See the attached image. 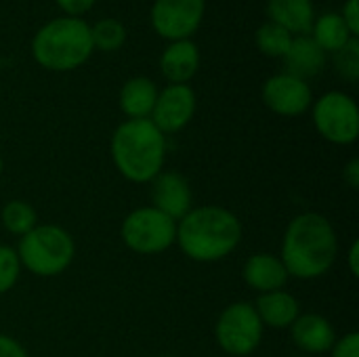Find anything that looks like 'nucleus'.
<instances>
[{
    "label": "nucleus",
    "mask_w": 359,
    "mask_h": 357,
    "mask_svg": "<svg viewBox=\"0 0 359 357\" xmlns=\"http://www.w3.org/2000/svg\"><path fill=\"white\" fill-rule=\"evenodd\" d=\"M337 252V231L324 215L303 213L288 223L282 240V263L288 276L316 280L330 271Z\"/></svg>",
    "instance_id": "f257e3e1"
},
{
    "label": "nucleus",
    "mask_w": 359,
    "mask_h": 357,
    "mask_svg": "<svg viewBox=\"0 0 359 357\" xmlns=\"http://www.w3.org/2000/svg\"><path fill=\"white\" fill-rule=\"evenodd\" d=\"M240 242L242 223L223 206L191 208L181 221H177V244L191 261H221L231 255Z\"/></svg>",
    "instance_id": "f03ea898"
},
{
    "label": "nucleus",
    "mask_w": 359,
    "mask_h": 357,
    "mask_svg": "<svg viewBox=\"0 0 359 357\" xmlns=\"http://www.w3.org/2000/svg\"><path fill=\"white\" fill-rule=\"evenodd\" d=\"M118 173L133 183H151L164 166L166 137L149 118L122 122L111 137Z\"/></svg>",
    "instance_id": "7ed1b4c3"
},
{
    "label": "nucleus",
    "mask_w": 359,
    "mask_h": 357,
    "mask_svg": "<svg viewBox=\"0 0 359 357\" xmlns=\"http://www.w3.org/2000/svg\"><path fill=\"white\" fill-rule=\"evenodd\" d=\"M90 27L78 17H59L48 21L32 40L34 59L53 72H69L88 61L93 53Z\"/></svg>",
    "instance_id": "20e7f679"
},
{
    "label": "nucleus",
    "mask_w": 359,
    "mask_h": 357,
    "mask_svg": "<svg viewBox=\"0 0 359 357\" xmlns=\"http://www.w3.org/2000/svg\"><path fill=\"white\" fill-rule=\"evenodd\" d=\"M76 255L74 238L57 225H36L21 236L17 257L21 267L40 278H53L63 274Z\"/></svg>",
    "instance_id": "39448f33"
},
{
    "label": "nucleus",
    "mask_w": 359,
    "mask_h": 357,
    "mask_svg": "<svg viewBox=\"0 0 359 357\" xmlns=\"http://www.w3.org/2000/svg\"><path fill=\"white\" fill-rule=\"evenodd\" d=\"M122 242L139 255H158L177 242V221L154 206L133 210L122 223Z\"/></svg>",
    "instance_id": "423d86ee"
},
{
    "label": "nucleus",
    "mask_w": 359,
    "mask_h": 357,
    "mask_svg": "<svg viewBox=\"0 0 359 357\" xmlns=\"http://www.w3.org/2000/svg\"><path fill=\"white\" fill-rule=\"evenodd\" d=\"M263 322L250 303H231L217 320L215 337L219 347L233 357L250 356L263 339Z\"/></svg>",
    "instance_id": "0eeeda50"
},
{
    "label": "nucleus",
    "mask_w": 359,
    "mask_h": 357,
    "mask_svg": "<svg viewBox=\"0 0 359 357\" xmlns=\"http://www.w3.org/2000/svg\"><path fill=\"white\" fill-rule=\"evenodd\" d=\"M313 122L318 133L334 145H351L359 137L358 103L339 90L326 93L313 105Z\"/></svg>",
    "instance_id": "6e6552de"
},
{
    "label": "nucleus",
    "mask_w": 359,
    "mask_h": 357,
    "mask_svg": "<svg viewBox=\"0 0 359 357\" xmlns=\"http://www.w3.org/2000/svg\"><path fill=\"white\" fill-rule=\"evenodd\" d=\"M204 0H156L151 6L154 29L168 40H187L202 23Z\"/></svg>",
    "instance_id": "1a4fd4ad"
},
{
    "label": "nucleus",
    "mask_w": 359,
    "mask_h": 357,
    "mask_svg": "<svg viewBox=\"0 0 359 357\" xmlns=\"http://www.w3.org/2000/svg\"><path fill=\"white\" fill-rule=\"evenodd\" d=\"M196 112V95L191 86L187 84H170L164 90L158 93L156 105L151 109V122L158 126V130L166 133H179L189 124Z\"/></svg>",
    "instance_id": "9d476101"
},
{
    "label": "nucleus",
    "mask_w": 359,
    "mask_h": 357,
    "mask_svg": "<svg viewBox=\"0 0 359 357\" xmlns=\"http://www.w3.org/2000/svg\"><path fill=\"white\" fill-rule=\"evenodd\" d=\"M311 88L307 80L294 78L290 74L273 76L263 86L265 105L280 116H301L311 105Z\"/></svg>",
    "instance_id": "9b49d317"
},
{
    "label": "nucleus",
    "mask_w": 359,
    "mask_h": 357,
    "mask_svg": "<svg viewBox=\"0 0 359 357\" xmlns=\"http://www.w3.org/2000/svg\"><path fill=\"white\" fill-rule=\"evenodd\" d=\"M151 200L154 208L172 221H181L191 210V187L181 173L162 170L151 181Z\"/></svg>",
    "instance_id": "f8f14e48"
},
{
    "label": "nucleus",
    "mask_w": 359,
    "mask_h": 357,
    "mask_svg": "<svg viewBox=\"0 0 359 357\" xmlns=\"http://www.w3.org/2000/svg\"><path fill=\"white\" fill-rule=\"evenodd\" d=\"M288 278L290 276H288L282 259H278L269 252H257L244 265V280L259 295L282 290L286 286Z\"/></svg>",
    "instance_id": "ddd939ff"
},
{
    "label": "nucleus",
    "mask_w": 359,
    "mask_h": 357,
    "mask_svg": "<svg viewBox=\"0 0 359 357\" xmlns=\"http://www.w3.org/2000/svg\"><path fill=\"white\" fill-rule=\"evenodd\" d=\"M292 328V341L299 349L305 353H326L332 349L337 341V332L332 324L318 314H307L299 316L294 320Z\"/></svg>",
    "instance_id": "4468645a"
},
{
    "label": "nucleus",
    "mask_w": 359,
    "mask_h": 357,
    "mask_svg": "<svg viewBox=\"0 0 359 357\" xmlns=\"http://www.w3.org/2000/svg\"><path fill=\"white\" fill-rule=\"evenodd\" d=\"M200 67V50L191 40H175L160 59V69L170 84H187Z\"/></svg>",
    "instance_id": "2eb2a0df"
},
{
    "label": "nucleus",
    "mask_w": 359,
    "mask_h": 357,
    "mask_svg": "<svg viewBox=\"0 0 359 357\" xmlns=\"http://www.w3.org/2000/svg\"><path fill=\"white\" fill-rule=\"evenodd\" d=\"M255 309H257L263 326H269V328H290L294 324V320L301 316L299 301L286 290H273V292L259 295Z\"/></svg>",
    "instance_id": "dca6fc26"
},
{
    "label": "nucleus",
    "mask_w": 359,
    "mask_h": 357,
    "mask_svg": "<svg viewBox=\"0 0 359 357\" xmlns=\"http://www.w3.org/2000/svg\"><path fill=\"white\" fill-rule=\"evenodd\" d=\"M284 59H286V69H288L286 74L305 80L322 72L326 63V53L316 44L313 38L299 36V38H292V44Z\"/></svg>",
    "instance_id": "f3484780"
},
{
    "label": "nucleus",
    "mask_w": 359,
    "mask_h": 357,
    "mask_svg": "<svg viewBox=\"0 0 359 357\" xmlns=\"http://www.w3.org/2000/svg\"><path fill=\"white\" fill-rule=\"evenodd\" d=\"M267 13L271 23L288 29L290 34H309L313 27L311 0H269Z\"/></svg>",
    "instance_id": "a211bd4d"
},
{
    "label": "nucleus",
    "mask_w": 359,
    "mask_h": 357,
    "mask_svg": "<svg viewBox=\"0 0 359 357\" xmlns=\"http://www.w3.org/2000/svg\"><path fill=\"white\" fill-rule=\"evenodd\" d=\"M156 99H158V88L145 76L130 78L120 90V107L130 120L149 118Z\"/></svg>",
    "instance_id": "6ab92c4d"
},
{
    "label": "nucleus",
    "mask_w": 359,
    "mask_h": 357,
    "mask_svg": "<svg viewBox=\"0 0 359 357\" xmlns=\"http://www.w3.org/2000/svg\"><path fill=\"white\" fill-rule=\"evenodd\" d=\"M311 29H313V40H316V44H318L324 53H326V50L337 53V50H341L351 38H355V36H351V32L347 29L343 17L337 15V13H326V15H322V17L313 23Z\"/></svg>",
    "instance_id": "aec40b11"
},
{
    "label": "nucleus",
    "mask_w": 359,
    "mask_h": 357,
    "mask_svg": "<svg viewBox=\"0 0 359 357\" xmlns=\"http://www.w3.org/2000/svg\"><path fill=\"white\" fill-rule=\"evenodd\" d=\"M0 221L8 234L25 236L27 231H32L38 225V215L32 204H27L23 200H11L4 204V208L0 213Z\"/></svg>",
    "instance_id": "412c9836"
},
{
    "label": "nucleus",
    "mask_w": 359,
    "mask_h": 357,
    "mask_svg": "<svg viewBox=\"0 0 359 357\" xmlns=\"http://www.w3.org/2000/svg\"><path fill=\"white\" fill-rule=\"evenodd\" d=\"M292 44V34L276 23H265L257 32V46L269 57H286Z\"/></svg>",
    "instance_id": "4be33fe9"
},
{
    "label": "nucleus",
    "mask_w": 359,
    "mask_h": 357,
    "mask_svg": "<svg viewBox=\"0 0 359 357\" xmlns=\"http://www.w3.org/2000/svg\"><path fill=\"white\" fill-rule=\"evenodd\" d=\"M90 38L99 50H118L126 40V29L118 19H101L90 27Z\"/></svg>",
    "instance_id": "5701e85b"
},
{
    "label": "nucleus",
    "mask_w": 359,
    "mask_h": 357,
    "mask_svg": "<svg viewBox=\"0 0 359 357\" xmlns=\"http://www.w3.org/2000/svg\"><path fill=\"white\" fill-rule=\"evenodd\" d=\"M21 274V261L17 257V250L11 246H0V295L8 292Z\"/></svg>",
    "instance_id": "b1692460"
},
{
    "label": "nucleus",
    "mask_w": 359,
    "mask_h": 357,
    "mask_svg": "<svg viewBox=\"0 0 359 357\" xmlns=\"http://www.w3.org/2000/svg\"><path fill=\"white\" fill-rule=\"evenodd\" d=\"M334 63H337V69L349 80V82H355L359 76V42L358 38H351L341 50H337V57H334Z\"/></svg>",
    "instance_id": "393cba45"
},
{
    "label": "nucleus",
    "mask_w": 359,
    "mask_h": 357,
    "mask_svg": "<svg viewBox=\"0 0 359 357\" xmlns=\"http://www.w3.org/2000/svg\"><path fill=\"white\" fill-rule=\"evenodd\" d=\"M330 351L332 357H359V335L349 332L343 339H337Z\"/></svg>",
    "instance_id": "a878e982"
},
{
    "label": "nucleus",
    "mask_w": 359,
    "mask_h": 357,
    "mask_svg": "<svg viewBox=\"0 0 359 357\" xmlns=\"http://www.w3.org/2000/svg\"><path fill=\"white\" fill-rule=\"evenodd\" d=\"M343 21L347 25V29L351 32V36H359V0H347L345 8H343Z\"/></svg>",
    "instance_id": "bb28decb"
},
{
    "label": "nucleus",
    "mask_w": 359,
    "mask_h": 357,
    "mask_svg": "<svg viewBox=\"0 0 359 357\" xmlns=\"http://www.w3.org/2000/svg\"><path fill=\"white\" fill-rule=\"evenodd\" d=\"M57 4L67 13V17H78L84 15L95 4V0H57Z\"/></svg>",
    "instance_id": "cd10ccee"
},
{
    "label": "nucleus",
    "mask_w": 359,
    "mask_h": 357,
    "mask_svg": "<svg viewBox=\"0 0 359 357\" xmlns=\"http://www.w3.org/2000/svg\"><path fill=\"white\" fill-rule=\"evenodd\" d=\"M0 357H27V353L15 339L0 335Z\"/></svg>",
    "instance_id": "c85d7f7f"
},
{
    "label": "nucleus",
    "mask_w": 359,
    "mask_h": 357,
    "mask_svg": "<svg viewBox=\"0 0 359 357\" xmlns=\"http://www.w3.org/2000/svg\"><path fill=\"white\" fill-rule=\"evenodd\" d=\"M343 179H345V183L351 187V189H358L359 187V160L358 158H353L347 166H345V170H343Z\"/></svg>",
    "instance_id": "c756f323"
},
{
    "label": "nucleus",
    "mask_w": 359,
    "mask_h": 357,
    "mask_svg": "<svg viewBox=\"0 0 359 357\" xmlns=\"http://www.w3.org/2000/svg\"><path fill=\"white\" fill-rule=\"evenodd\" d=\"M359 242L355 240L353 244H351V248H349V252H347V263H349V271H351V276L353 278H358L359 276Z\"/></svg>",
    "instance_id": "7c9ffc66"
},
{
    "label": "nucleus",
    "mask_w": 359,
    "mask_h": 357,
    "mask_svg": "<svg viewBox=\"0 0 359 357\" xmlns=\"http://www.w3.org/2000/svg\"><path fill=\"white\" fill-rule=\"evenodd\" d=\"M2 166H4V162H2V156H0V177H2Z\"/></svg>",
    "instance_id": "2f4dec72"
},
{
    "label": "nucleus",
    "mask_w": 359,
    "mask_h": 357,
    "mask_svg": "<svg viewBox=\"0 0 359 357\" xmlns=\"http://www.w3.org/2000/svg\"><path fill=\"white\" fill-rule=\"evenodd\" d=\"M158 357H172V356H158Z\"/></svg>",
    "instance_id": "473e14b6"
}]
</instances>
